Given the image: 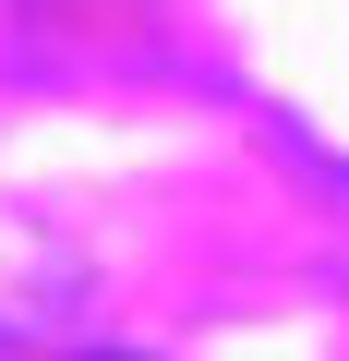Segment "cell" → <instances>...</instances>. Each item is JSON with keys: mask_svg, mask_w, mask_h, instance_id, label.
<instances>
[]
</instances>
